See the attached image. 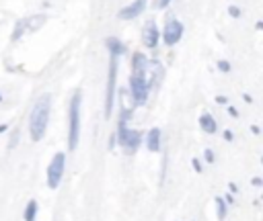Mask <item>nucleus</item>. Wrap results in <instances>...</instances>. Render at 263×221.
Masks as SVG:
<instances>
[{
    "label": "nucleus",
    "instance_id": "obj_1",
    "mask_svg": "<svg viewBox=\"0 0 263 221\" xmlns=\"http://www.w3.org/2000/svg\"><path fill=\"white\" fill-rule=\"evenodd\" d=\"M161 76V64L157 62H148L146 56L142 54H134L132 60V74H129V92L138 105H144L148 99V92L152 88V84L159 80Z\"/></svg>",
    "mask_w": 263,
    "mask_h": 221
},
{
    "label": "nucleus",
    "instance_id": "obj_2",
    "mask_svg": "<svg viewBox=\"0 0 263 221\" xmlns=\"http://www.w3.org/2000/svg\"><path fill=\"white\" fill-rule=\"evenodd\" d=\"M50 107H52V96L50 94H41L29 115V133L33 141L43 139L46 131H48V123H50Z\"/></svg>",
    "mask_w": 263,
    "mask_h": 221
},
{
    "label": "nucleus",
    "instance_id": "obj_3",
    "mask_svg": "<svg viewBox=\"0 0 263 221\" xmlns=\"http://www.w3.org/2000/svg\"><path fill=\"white\" fill-rule=\"evenodd\" d=\"M80 105H82V92L76 90L68 107V148L70 150H76L80 139Z\"/></svg>",
    "mask_w": 263,
    "mask_h": 221
},
{
    "label": "nucleus",
    "instance_id": "obj_4",
    "mask_svg": "<svg viewBox=\"0 0 263 221\" xmlns=\"http://www.w3.org/2000/svg\"><path fill=\"white\" fill-rule=\"evenodd\" d=\"M64 170H66V154L64 152H58L52 158V162L48 166V174H46L50 188H58L60 186V182L64 178Z\"/></svg>",
    "mask_w": 263,
    "mask_h": 221
},
{
    "label": "nucleus",
    "instance_id": "obj_5",
    "mask_svg": "<svg viewBox=\"0 0 263 221\" xmlns=\"http://www.w3.org/2000/svg\"><path fill=\"white\" fill-rule=\"evenodd\" d=\"M115 141L127 152L134 154L142 141V133L138 129H123V131H115Z\"/></svg>",
    "mask_w": 263,
    "mask_h": 221
},
{
    "label": "nucleus",
    "instance_id": "obj_6",
    "mask_svg": "<svg viewBox=\"0 0 263 221\" xmlns=\"http://www.w3.org/2000/svg\"><path fill=\"white\" fill-rule=\"evenodd\" d=\"M115 80H117V58L111 56V64H109V80H107V94H105V119H109L111 113H113V103H115Z\"/></svg>",
    "mask_w": 263,
    "mask_h": 221
},
{
    "label": "nucleus",
    "instance_id": "obj_7",
    "mask_svg": "<svg viewBox=\"0 0 263 221\" xmlns=\"http://www.w3.org/2000/svg\"><path fill=\"white\" fill-rule=\"evenodd\" d=\"M183 23L181 21H177V19H171V21H167V25H165V29H163V41H165V45H169V47H173V45H177L179 41H181V37H183Z\"/></svg>",
    "mask_w": 263,
    "mask_h": 221
},
{
    "label": "nucleus",
    "instance_id": "obj_8",
    "mask_svg": "<svg viewBox=\"0 0 263 221\" xmlns=\"http://www.w3.org/2000/svg\"><path fill=\"white\" fill-rule=\"evenodd\" d=\"M146 5H148V0H134L132 5L123 7V9L117 13V17L123 19V21H132V19H136V17H140V15L144 13Z\"/></svg>",
    "mask_w": 263,
    "mask_h": 221
},
{
    "label": "nucleus",
    "instance_id": "obj_9",
    "mask_svg": "<svg viewBox=\"0 0 263 221\" xmlns=\"http://www.w3.org/2000/svg\"><path fill=\"white\" fill-rule=\"evenodd\" d=\"M159 39H161V33H159V27L155 21H148L142 29V43L148 47V50H155L159 45Z\"/></svg>",
    "mask_w": 263,
    "mask_h": 221
},
{
    "label": "nucleus",
    "instance_id": "obj_10",
    "mask_svg": "<svg viewBox=\"0 0 263 221\" xmlns=\"http://www.w3.org/2000/svg\"><path fill=\"white\" fill-rule=\"evenodd\" d=\"M146 148H148V152H161V129L159 127H152L150 131H148V135H146Z\"/></svg>",
    "mask_w": 263,
    "mask_h": 221
},
{
    "label": "nucleus",
    "instance_id": "obj_11",
    "mask_svg": "<svg viewBox=\"0 0 263 221\" xmlns=\"http://www.w3.org/2000/svg\"><path fill=\"white\" fill-rule=\"evenodd\" d=\"M105 45H107V50H109V54H111L113 58H119V56L125 54V45H123L119 39H115V37H107V39H105Z\"/></svg>",
    "mask_w": 263,
    "mask_h": 221
},
{
    "label": "nucleus",
    "instance_id": "obj_12",
    "mask_svg": "<svg viewBox=\"0 0 263 221\" xmlns=\"http://www.w3.org/2000/svg\"><path fill=\"white\" fill-rule=\"evenodd\" d=\"M200 127H202V131L204 133H210V135H214L216 133V129H218V125H216V121H214V117L210 115V113H204L202 117H200Z\"/></svg>",
    "mask_w": 263,
    "mask_h": 221
},
{
    "label": "nucleus",
    "instance_id": "obj_13",
    "mask_svg": "<svg viewBox=\"0 0 263 221\" xmlns=\"http://www.w3.org/2000/svg\"><path fill=\"white\" fill-rule=\"evenodd\" d=\"M37 211H39V203L37 201H29L27 207H25V213H23L25 221H35L37 219Z\"/></svg>",
    "mask_w": 263,
    "mask_h": 221
},
{
    "label": "nucleus",
    "instance_id": "obj_14",
    "mask_svg": "<svg viewBox=\"0 0 263 221\" xmlns=\"http://www.w3.org/2000/svg\"><path fill=\"white\" fill-rule=\"evenodd\" d=\"M25 29H29V19H21L19 23H17V27H15V31H13V41H17V39H21V35L25 33Z\"/></svg>",
    "mask_w": 263,
    "mask_h": 221
},
{
    "label": "nucleus",
    "instance_id": "obj_15",
    "mask_svg": "<svg viewBox=\"0 0 263 221\" xmlns=\"http://www.w3.org/2000/svg\"><path fill=\"white\" fill-rule=\"evenodd\" d=\"M214 203H216V215H218V219H220V221H224V219H226V213H228V205L224 203V199H222V197H218Z\"/></svg>",
    "mask_w": 263,
    "mask_h": 221
},
{
    "label": "nucleus",
    "instance_id": "obj_16",
    "mask_svg": "<svg viewBox=\"0 0 263 221\" xmlns=\"http://www.w3.org/2000/svg\"><path fill=\"white\" fill-rule=\"evenodd\" d=\"M218 70L226 74V72H230V64H228L226 60H220V62H218Z\"/></svg>",
    "mask_w": 263,
    "mask_h": 221
},
{
    "label": "nucleus",
    "instance_id": "obj_17",
    "mask_svg": "<svg viewBox=\"0 0 263 221\" xmlns=\"http://www.w3.org/2000/svg\"><path fill=\"white\" fill-rule=\"evenodd\" d=\"M204 160H206L208 164H212V162H214V152H212V150H206V152H204Z\"/></svg>",
    "mask_w": 263,
    "mask_h": 221
},
{
    "label": "nucleus",
    "instance_id": "obj_18",
    "mask_svg": "<svg viewBox=\"0 0 263 221\" xmlns=\"http://www.w3.org/2000/svg\"><path fill=\"white\" fill-rule=\"evenodd\" d=\"M191 166H193L195 172H202V162H200L198 158H191Z\"/></svg>",
    "mask_w": 263,
    "mask_h": 221
},
{
    "label": "nucleus",
    "instance_id": "obj_19",
    "mask_svg": "<svg viewBox=\"0 0 263 221\" xmlns=\"http://www.w3.org/2000/svg\"><path fill=\"white\" fill-rule=\"evenodd\" d=\"M228 15L234 17V19H238V17H240V11H238L236 7H230V9H228Z\"/></svg>",
    "mask_w": 263,
    "mask_h": 221
},
{
    "label": "nucleus",
    "instance_id": "obj_20",
    "mask_svg": "<svg viewBox=\"0 0 263 221\" xmlns=\"http://www.w3.org/2000/svg\"><path fill=\"white\" fill-rule=\"evenodd\" d=\"M251 184H253V186H257V188H259V186H261V184H263V180H261V178H259V176H255V178H253V180H251Z\"/></svg>",
    "mask_w": 263,
    "mask_h": 221
},
{
    "label": "nucleus",
    "instance_id": "obj_21",
    "mask_svg": "<svg viewBox=\"0 0 263 221\" xmlns=\"http://www.w3.org/2000/svg\"><path fill=\"white\" fill-rule=\"evenodd\" d=\"M224 139H226V141H232V139H234V133H232V131H224Z\"/></svg>",
    "mask_w": 263,
    "mask_h": 221
},
{
    "label": "nucleus",
    "instance_id": "obj_22",
    "mask_svg": "<svg viewBox=\"0 0 263 221\" xmlns=\"http://www.w3.org/2000/svg\"><path fill=\"white\" fill-rule=\"evenodd\" d=\"M228 113H230V115H232V117H238V111H236V109H234V107H228Z\"/></svg>",
    "mask_w": 263,
    "mask_h": 221
},
{
    "label": "nucleus",
    "instance_id": "obj_23",
    "mask_svg": "<svg viewBox=\"0 0 263 221\" xmlns=\"http://www.w3.org/2000/svg\"><path fill=\"white\" fill-rule=\"evenodd\" d=\"M216 103H220V105H226V103H228V101H226V99H224V96H216Z\"/></svg>",
    "mask_w": 263,
    "mask_h": 221
},
{
    "label": "nucleus",
    "instance_id": "obj_24",
    "mask_svg": "<svg viewBox=\"0 0 263 221\" xmlns=\"http://www.w3.org/2000/svg\"><path fill=\"white\" fill-rule=\"evenodd\" d=\"M228 188H230V192H236V190H238V186H236V184H228Z\"/></svg>",
    "mask_w": 263,
    "mask_h": 221
},
{
    "label": "nucleus",
    "instance_id": "obj_25",
    "mask_svg": "<svg viewBox=\"0 0 263 221\" xmlns=\"http://www.w3.org/2000/svg\"><path fill=\"white\" fill-rule=\"evenodd\" d=\"M169 3H171V0H161V9H165Z\"/></svg>",
    "mask_w": 263,
    "mask_h": 221
},
{
    "label": "nucleus",
    "instance_id": "obj_26",
    "mask_svg": "<svg viewBox=\"0 0 263 221\" xmlns=\"http://www.w3.org/2000/svg\"><path fill=\"white\" fill-rule=\"evenodd\" d=\"M255 29H257V31H261V29H263V23H261V21H257V25H255Z\"/></svg>",
    "mask_w": 263,
    "mask_h": 221
},
{
    "label": "nucleus",
    "instance_id": "obj_27",
    "mask_svg": "<svg viewBox=\"0 0 263 221\" xmlns=\"http://www.w3.org/2000/svg\"><path fill=\"white\" fill-rule=\"evenodd\" d=\"M251 131H253L255 135H259V127H257V125H253V127H251Z\"/></svg>",
    "mask_w": 263,
    "mask_h": 221
},
{
    "label": "nucleus",
    "instance_id": "obj_28",
    "mask_svg": "<svg viewBox=\"0 0 263 221\" xmlns=\"http://www.w3.org/2000/svg\"><path fill=\"white\" fill-rule=\"evenodd\" d=\"M7 129H9V125H0V133H5Z\"/></svg>",
    "mask_w": 263,
    "mask_h": 221
},
{
    "label": "nucleus",
    "instance_id": "obj_29",
    "mask_svg": "<svg viewBox=\"0 0 263 221\" xmlns=\"http://www.w3.org/2000/svg\"><path fill=\"white\" fill-rule=\"evenodd\" d=\"M0 101H3V94H0Z\"/></svg>",
    "mask_w": 263,
    "mask_h": 221
}]
</instances>
